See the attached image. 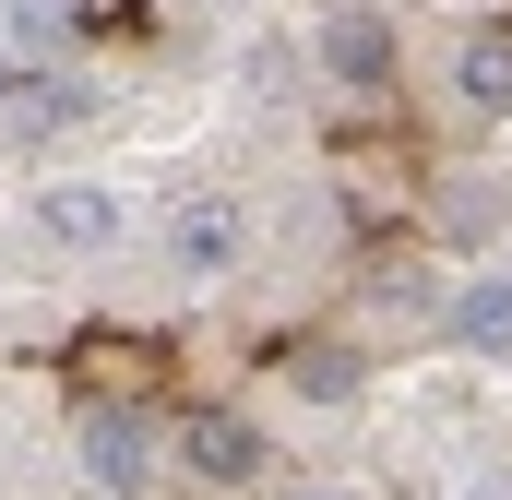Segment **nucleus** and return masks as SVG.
I'll return each instance as SVG.
<instances>
[{"label": "nucleus", "instance_id": "obj_1", "mask_svg": "<svg viewBox=\"0 0 512 500\" xmlns=\"http://www.w3.org/2000/svg\"><path fill=\"white\" fill-rule=\"evenodd\" d=\"M72 453H84V477H96L108 500H131V489H155L167 429H155L143 405H84V417H72Z\"/></svg>", "mask_w": 512, "mask_h": 500}, {"label": "nucleus", "instance_id": "obj_2", "mask_svg": "<svg viewBox=\"0 0 512 500\" xmlns=\"http://www.w3.org/2000/svg\"><path fill=\"white\" fill-rule=\"evenodd\" d=\"M393 60H405V48H393L382 12H322V36H310V72H322L334 96H382Z\"/></svg>", "mask_w": 512, "mask_h": 500}, {"label": "nucleus", "instance_id": "obj_3", "mask_svg": "<svg viewBox=\"0 0 512 500\" xmlns=\"http://www.w3.org/2000/svg\"><path fill=\"white\" fill-rule=\"evenodd\" d=\"M179 477H203V489H251L262 477V429L239 417V405H203V417H179Z\"/></svg>", "mask_w": 512, "mask_h": 500}, {"label": "nucleus", "instance_id": "obj_4", "mask_svg": "<svg viewBox=\"0 0 512 500\" xmlns=\"http://www.w3.org/2000/svg\"><path fill=\"white\" fill-rule=\"evenodd\" d=\"M36 239L108 250V239H120V191H96V179H48V191H36Z\"/></svg>", "mask_w": 512, "mask_h": 500}, {"label": "nucleus", "instance_id": "obj_5", "mask_svg": "<svg viewBox=\"0 0 512 500\" xmlns=\"http://www.w3.org/2000/svg\"><path fill=\"white\" fill-rule=\"evenodd\" d=\"M239 239H251V227H239V203H215V191H203V203H179L167 262H179V274H227V262H239Z\"/></svg>", "mask_w": 512, "mask_h": 500}, {"label": "nucleus", "instance_id": "obj_6", "mask_svg": "<svg viewBox=\"0 0 512 500\" xmlns=\"http://www.w3.org/2000/svg\"><path fill=\"white\" fill-rule=\"evenodd\" d=\"M441 322H453V346H465V358H512V274H465Z\"/></svg>", "mask_w": 512, "mask_h": 500}, {"label": "nucleus", "instance_id": "obj_7", "mask_svg": "<svg viewBox=\"0 0 512 500\" xmlns=\"http://www.w3.org/2000/svg\"><path fill=\"white\" fill-rule=\"evenodd\" d=\"M453 96H465L477 120H501V108H512V24H477V36L453 48Z\"/></svg>", "mask_w": 512, "mask_h": 500}, {"label": "nucleus", "instance_id": "obj_8", "mask_svg": "<svg viewBox=\"0 0 512 500\" xmlns=\"http://www.w3.org/2000/svg\"><path fill=\"white\" fill-rule=\"evenodd\" d=\"M286 381H298L310 405H346V393H358V358H346V346H298V358H286Z\"/></svg>", "mask_w": 512, "mask_h": 500}, {"label": "nucleus", "instance_id": "obj_9", "mask_svg": "<svg viewBox=\"0 0 512 500\" xmlns=\"http://www.w3.org/2000/svg\"><path fill=\"white\" fill-rule=\"evenodd\" d=\"M72 36V0H12V48H60Z\"/></svg>", "mask_w": 512, "mask_h": 500}, {"label": "nucleus", "instance_id": "obj_10", "mask_svg": "<svg viewBox=\"0 0 512 500\" xmlns=\"http://www.w3.org/2000/svg\"><path fill=\"white\" fill-rule=\"evenodd\" d=\"M24 84H36V72H12V48H0V108H24Z\"/></svg>", "mask_w": 512, "mask_h": 500}, {"label": "nucleus", "instance_id": "obj_11", "mask_svg": "<svg viewBox=\"0 0 512 500\" xmlns=\"http://www.w3.org/2000/svg\"><path fill=\"white\" fill-rule=\"evenodd\" d=\"M310 500H358V489H310Z\"/></svg>", "mask_w": 512, "mask_h": 500}, {"label": "nucleus", "instance_id": "obj_12", "mask_svg": "<svg viewBox=\"0 0 512 500\" xmlns=\"http://www.w3.org/2000/svg\"><path fill=\"white\" fill-rule=\"evenodd\" d=\"M477 500H501V489H477Z\"/></svg>", "mask_w": 512, "mask_h": 500}]
</instances>
